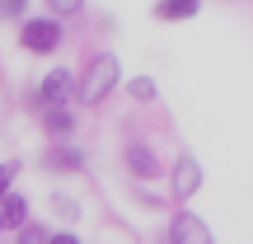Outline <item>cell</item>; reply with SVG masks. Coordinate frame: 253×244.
I'll use <instances>...</instances> for the list:
<instances>
[{"label":"cell","mask_w":253,"mask_h":244,"mask_svg":"<svg viewBox=\"0 0 253 244\" xmlns=\"http://www.w3.org/2000/svg\"><path fill=\"white\" fill-rule=\"evenodd\" d=\"M113 90H118V56H113V52L89 56L84 75L75 80V99H80V103H89V108H99V103L108 99Z\"/></svg>","instance_id":"obj_1"},{"label":"cell","mask_w":253,"mask_h":244,"mask_svg":"<svg viewBox=\"0 0 253 244\" xmlns=\"http://www.w3.org/2000/svg\"><path fill=\"white\" fill-rule=\"evenodd\" d=\"M19 43H24L33 56H47V52H56V47H61V24H56V19H24Z\"/></svg>","instance_id":"obj_2"},{"label":"cell","mask_w":253,"mask_h":244,"mask_svg":"<svg viewBox=\"0 0 253 244\" xmlns=\"http://www.w3.org/2000/svg\"><path fill=\"white\" fill-rule=\"evenodd\" d=\"M71 94H75V75H71V71H47V80L38 85L33 99L42 103L47 113H56V108H66V103H71Z\"/></svg>","instance_id":"obj_3"},{"label":"cell","mask_w":253,"mask_h":244,"mask_svg":"<svg viewBox=\"0 0 253 244\" xmlns=\"http://www.w3.org/2000/svg\"><path fill=\"white\" fill-rule=\"evenodd\" d=\"M169 244H216V235L207 230V221L192 216V211H178L169 226Z\"/></svg>","instance_id":"obj_4"},{"label":"cell","mask_w":253,"mask_h":244,"mask_svg":"<svg viewBox=\"0 0 253 244\" xmlns=\"http://www.w3.org/2000/svg\"><path fill=\"white\" fill-rule=\"evenodd\" d=\"M169 183H173V197H197V188H202V164L192 160V155H183L178 164H173V174H169Z\"/></svg>","instance_id":"obj_5"},{"label":"cell","mask_w":253,"mask_h":244,"mask_svg":"<svg viewBox=\"0 0 253 244\" xmlns=\"http://www.w3.org/2000/svg\"><path fill=\"white\" fill-rule=\"evenodd\" d=\"M122 160H126V169H131V174H141V179H155V174H160V160H155V155H150V146H126V150H122Z\"/></svg>","instance_id":"obj_6"},{"label":"cell","mask_w":253,"mask_h":244,"mask_svg":"<svg viewBox=\"0 0 253 244\" xmlns=\"http://www.w3.org/2000/svg\"><path fill=\"white\" fill-rule=\"evenodd\" d=\"M0 226H28V197L24 193H5L0 197Z\"/></svg>","instance_id":"obj_7"},{"label":"cell","mask_w":253,"mask_h":244,"mask_svg":"<svg viewBox=\"0 0 253 244\" xmlns=\"http://www.w3.org/2000/svg\"><path fill=\"white\" fill-rule=\"evenodd\" d=\"M80 164H84V155L75 146H52L47 150V169H80Z\"/></svg>","instance_id":"obj_8"},{"label":"cell","mask_w":253,"mask_h":244,"mask_svg":"<svg viewBox=\"0 0 253 244\" xmlns=\"http://www.w3.org/2000/svg\"><path fill=\"white\" fill-rule=\"evenodd\" d=\"M197 9H202L197 0H164V5H155V14H160L164 24H173V19H192Z\"/></svg>","instance_id":"obj_9"},{"label":"cell","mask_w":253,"mask_h":244,"mask_svg":"<svg viewBox=\"0 0 253 244\" xmlns=\"http://www.w3.org/2000/svg\"><path fill=\"white\" fill-rule=\"evenodd\" d=\"M47 132L52 136H71V127H75V118H71V108H56V113H47Z\"/></svg>","instance_id":"obj_10"},{"label":"cell","mask_w":253,"mask_h":244,"mask_svg":"<svg viewBox=\"0 0 253 244\" xmlns=\"http://www.w3.org/2000/svg\"><path fill=\"white\" fill-rule=\"evenodd\" d=\"M126 90H131V99H136V103H150V99H155V80H150V75H136Z\"/></svg>","instance_id":"obj_11"},{"label":"cell","mask_w":253,"mask_h":244,"mask_svg":"<svg viewBox=\"0 0 253 244\" xmlns=\"http://www.w3.org/2000/svg\"><path fill=\"white\" fill-rule=\"evenodd\" d=\"M47 240H52V230H47V226H33V221L19 226V244H47Z\"/></svg>","instance_id":"obj_12"},{"label":"cell","mask_w":253,"mask_h":244,"mask_svg":"<svg viewBox=\"0 0 253 244\" xmlns=\"http://www.w3.org/2000/svg\"><path fill=\"white\" fill-rule=\"evenodd\" d=\"M52 211H56V216H66V221H75V216H80V207H75L71 197H52Z\"/></svg>","instance_id":"obj_13"},{"label":"cell","mask_w":253,"mask_h":244,"mask_svg":"<svg viewBox=\"0 0 253 244\" xmlns=\"http://www.w3.org/2000/svg\"><path fill=\"white\" fill-rule=\"evenodd\" d=\"M14 174H19V164H0V197L9 193V179H14Z\"/></svg>","instance_id":"obj_14"},{"label":"cell","mask_w":253,"mask_h":244,"mask_svg":"<svg viewBox=\"0 0 253 244\" xmlns=\"http://www.w3.org/2000/svg\"><path fill=\"white\" fill-rule=\"evenodd\" d=\"M19 9H28V5H19V0H0V19H9V14H19Z\"/></svg>","instance_id":"obj_15"},{"label":"cell","mask_w":253,"mask_h":244,"mask_svg":"<svg viewBox=\"0 0 253 244\" xmlns=\"http://www.w3.org/2000/svg\"><path fill=\"white\" fill-rule=\"evenodd\" d=\"M47 244H80V240H75V235H71V230H66V235H52V240H47Z\"/></svg>","instance_id":"obj_16"}]
</instances>
